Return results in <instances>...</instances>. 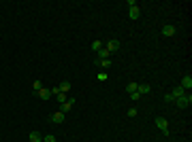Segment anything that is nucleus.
<instances>
[{
    "label": "nucleus",
    "mask_w": 192,
    "mask_h": 142,
    "mask_svg": "<svg viewBox=\"0 0 192 142\" xmlns=\"http://www.w3.org/2000/svg\"><path fill=\"white\" fill-rule=\"evenodd\" d=\"M177 108H186V106H190L192 104V95L190 94H184V95H179V98H175V102H173Z\"/></svg>",
    "instance_id": "obj_1"
},
{
    "label": "nucleus",
    "mask_w": 192,
    "mask_h": 142,
    "mask_svg": "<svg viewBox=\"0 0 192 142\" xmlns=\"http://www.w3.org/2000/svg\"><path fill=\"white\" fill-rule=\"evenodd\" d=\"M154 125L164 134V136H169V121L164 119V117H156V121H154Z\"/></svg>",
    "instance_id": "obj_2"
},
{
    "label": "nucleus",
    "mask_w": 192,
    "mask_h": 142,
    "mask_svg": "<svg viewBox=\"0 0 192 142\" xmlns=\"http://www.w3.org/2000/svg\"><path fill=\"white\" fill-rule=\"evenodd\" d=\"M49 121L62 125V123H64V112H60V110H58V112H51V115H49Z\"/></svg>",
    "instance_id": "obj_3"
},
{
    "label": "nucleus",
    "mask_w": 192,
    "mask_h": 142,
    "mask_svg": "<svg viewBox=\"0 0 192 142\" xmlns=\"http://www.w3.org/2000/svg\"><path fill=\"white\" fill-rule=\"evenodd\" d=\"M73 106H75V98H68L64 104H60V112H64V115H66V112H68Z\"/></svg>",
    "instance_id": "obj_4"
},
{
    "label": "nucleus",
    "mask_w": 192,
    "mask_h": 142,
    "mask_svg": "<svg viewBox=\"0 0 192 142\" xmlns=\"http://www.w3.org/2000/svg\"><path fill=\"white\" fill-rule=\"evenodd\" d=\"M102 47L107 49V51H109V53H115V51H117V49H120V41H107V43H105V45H102Z\"/></svg>",
    "instance_id": "obj_5"
},
{
    "label": "nucleus",
    "mask_w": 192,
    "mask_h": 142,
    "mask_svg": "<svg viewBox=\"0 0 192 142\" xmlns=\"http://www.w3.org/2000/svg\"><path fill=\"white\" fill-rule=\"evenodd\" d=\"M175 32H177V28H175L173 23H167V26L162 28V36H175Z\"/></svg>",
    "instance_id": "obj_6"
},
{
    "label": "nucleus",
    "mask_w": 192,
    "mask_h": 142,
    "mask_svg": "<svg viewBox=\"0 0 192 142\" xmlns=\"http://www.w3.org/2000/svg\"><path fill=\"white\" fill-rule=\"evenodd\" d=\"M179 85H182L186 91H190V89H192V76H190V74H184V79H182Z\"/></svg>",
    "instance_id": "obj_7"
},
{
    "label": "nucleus",
    "mask_w": 192,
    "mask_h": 142,
    "mask_svg": "<svg viewBox=\"0 0 192 142\" xmlns=\"http://www.w3.org/2000/svg\"><path fill=\"white\" fill-rule=\"evenodd\" d=\"M36 95H39V98H41V100H49V98H51V89H47V87H43V89H39V91H36Z\"/></svg>",
    "instance_id": "obj_8"
},
{
    "label": "nucleus",
    "mask_w": 192,
    "mask_h": 142,
    "mask_svg": "<svg viewBox=\"0 0 192 142\" xmlns=\"http://www.w3.org/2000/svg\"><path fill=\"white\" fill-rule=\"evenodd\" d=\"M128 15H130V19H139V17H141V9H139V6H132Z\"/></svg>",
    "instance_id": "obj_9"
},
{
    "label": "nucleus",
    "mask_w": 192,
    "mask_h": 142,
    "mask_svg": "<svg viewBox=\"0 0 192 142\" xmlns=\"http://www.w3.org/2000/svg\"><path fill=\"white\" fill-rule=\"evenodd\" d=\"M109 55H111V53H109L107 49L102 47L100 51H98V53H96V59H109Z\"/></svg>",
    "instance_id": "obj_10"
},
{
    "label": "nucleus",
    "mask_w": 192,
    "mask_h": 142,
    "mask_svg": "<svg viewBox=\"0 0 192 142\" xmlns=\"http://www.w3.org/2000/svg\"><path fill=\"white\" fill-rule=\"evenodd\" d=\"M171 94L175 95V98H179V95L188 94V91H186V89H184V87H182V85H177V87H173V91H171Z\"/></svg>",
    "instance_id": "obj_11"
},
{
    "label": "nucleus",
    "mask_w": 192,
    "mask_h": 142,
    "mask_svg": "<svg viewBox=\"0 0 192 142\" xmlns=\"http://www.w3.org/2000/svg\"><path fill=\"white\" fill-rule=\"evenodd\" d=\"M58 89H60V91H62V94H68V91H71V83H68V81H62V83H60V87H58Z\"/></svg>",
    "instance_id": "obj_12"
},
{
    "label": "nucleus",
    "mask_w": 192,
    "mask_h": 142,
    "mask_svg": "<svg viewBox=\"0 0 192 142\" xmlns=\"http://www.w3.org/2000/svg\"><path fill=\"white\" fill-rule=\"evenodd\" d=\"M137 91H139L141 95H145V94H149V91H152V87H149L147 83H143V85H139V87H137Z\"/></svg>",
    "instance_id": "obj_13"
},
{
    "label": "nucleus",
    "mask_w": 192,
    "mask_h": 142,
    "mask_svg": "<svg viewBox=\"0 0 192 142\" xmlns=\"http://www.w3.org/2000/svg\"><path fill=\"white\" fill-rule=\"evenodd\" d=\"M30 142H43V136L39 132H30Z\"/></svg>",
    "instance_id": "obj_14"
},
{
    "label": "nucleus",
    "mask_w": 192,
    "mask_h": 142,
    "mask_svg": "<svg viewBox=\"0 0 192 142\" xmlns=\"http://www.w3.org/2000/svg\"><path fill=\"white\" fill-rule=\"evenodd\" d=\"M96 64H98L100 68H109V66H111V57H109V59H96Z\"/></svg>",
    "instance_id": "obj_15"
},
{
    "label": "nucleus",
    "mask_w": 192,
    "mask_h": 142,
    "mask_svg": "<svg viewBox=\"0 0 192 142\" xmlns=\"http://www.w3.org/2000/svg\"><path fill=\"white\" fill-rule=\"evenodd\" d=\"M56 100H58V104H64V102L68 100V95H66V94H62V91H60V94H56Z\"/></svg>",
    "instance_id": "obj_16"
},
{
    "label": "nucleus",
    "mask_w": 192,
    "mask_h": 142,
    "mask_svg": "<svg viewBox=\"0 0 192 142\" xmlns=\"http://www.w3.org/2000/svg\"><path fill=\"white\" fill-rule=\"evenodd\" d=\"M137 87H139V85H137L135 81H130V83L126 85V91H128V94H132V91H137Z\"/></svg>",
    "instance_id": "obj_17"
},
{
    "label": "nucleus",
    "mask_w": 192,
    "mask_h": 142,
    "mask_svg": "<svg viewBox=\"0 0 192 142\" xmlns=\"http://www.w3.org/2000/svg\"><path fill=\"white\" fill-rule=\"evenodd\" d=\"M100 49H102V41H92V51H96V53H98Z\"/></svg>",
    "instance_id": "obj_18"
},
{
    "label": "nucleus",
    "mask_w": 192,
    "mask_h": 142,
    "mask_svg": "<svg viewBox=\"0 0 192 142\" xmlns=\"http://www.w3.org/2000/svg\"><path fill=\"white\" fill-rule=\"evenodd\" d=\"M32 89H34V94H36L39 89H43V83H41V81H34V83H32Z\"/></svg>",
    "instance_id": "obj_19"
},
{
    "label": "nucleus",
    "mask_w": 192,
    "mask_h": 142,
    "mask_svg": "<svg viewBox=\"0 0 192 142\" xmlns=\"http://www.w3.org/2000/svg\"><path fill=\"white\" fill-rule=\"evenodd\" d=\"M43 142H58V140H56L53 134H49V136H43Z\"/></svg>",
    "instance_id": "obj_20"
},
{
    "label": "nucleus",
    "mask_w": 192,
    "mask_h": 142,
    "mask_svg": "<svg viewBox=\"0 0 192 142\" xmlns=\"http://www.w3.org/2000/svg\"><path fill=\"white\" fill-rule=\"evenodd\" d=\"M164 100H167L169 104H173V102H175V95H173V94H167V95H164Z\"/></svg>",
    "instance_id": "obj_21"
},
{
    "label": "nucleus",
    "mask_w": 192,
    "mask_h": 142,
    "mask_svg": "<svg viewBox=\"0 0 192 142\" xmlns=\"http://www.w3.org/2000/svg\"><path fill=\"white\" fill-rule=\"evenodd\" d=\"M107 76H109V74H105V72H100V74H96V79H98V81H107Z\"/></svg>",
    "instance_id": "obj_22"
},
{
    "label": "nucleus",
    "mask_w": 192,
    "mask_h": 142,
    "mask_svg": "<svg viewBox=\"0 0 192 142\" xmlns=\"http://www.w3.org/2000/svg\"><path fill=\"white\" fill-rule=\"evenodd\" d=\"M128 117L135 119V117H137V108H130V110H128Z\"/></svg>",
    "instance_id": "obj_23"
},
{
    "label": "nucleus",
    "mask_w": 192,
    "mask_h": 142,
    "mask_svg": "<svg viewBox=\"0 0 192 142\" xmlns=\"http://www.w3.org/2000/svg\"><path fill=\"white\" fill-rule=\"evenodd\" d=\"M130 98H132V100H135V102H137V100H139V98H141V94H139V91H132V94H130Z\"/></svg>",
    "instance_id": "obj_24"
}]
</instances>
